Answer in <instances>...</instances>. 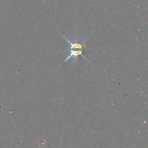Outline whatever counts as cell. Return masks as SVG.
Listing matches in <instances>:
<instances>
[{"label":"cell","instance_id":"cell-1","mask_svg":"<svg viewBox=\"0 0 148 148\" xmlns=\"http://www.w3.org/2000/svg\"><path fill=\"white\" fill-rule=\"evenodd\" d=\"M62 34V33H61ZM62 36H63L64 38L65 39L66 42L69 44V54L66 57L65 60L64 61L63 64L66 63L67 61H69V59H72L75 60V62H77L78 57L79 56H82L83 59H85V60L88 62H89V61L85 58V56L83 55V51H85V49H86V45L85 43L87 41V39L85 40H82L79 38H72V40H69V38L66 36H65L64 35L62 34ZM90 63V62H89Z\"/></svg>","mask_w":148,"mask_h":148}]
</instances>
